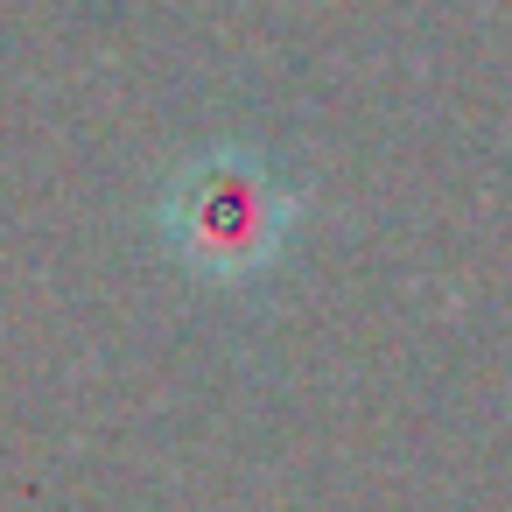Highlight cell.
<instances>
[{
    "mask_svg": "<svg viewBox=\"0 0 512 512\" xmlns=\"http://www.w3.org/2000/svg\"><path fill=\"white\" fill-rule=\"evenodd\" d=\"M295 218H302L295 183L246 141H218L190 155L155 204L169 253L204 281H260L267 267H281Z\"/></svg>",
    "mask_w": 512,
    "mask_h": 512,
    "instance_id": "1",
    "label": "cell"
}]
</instances>
